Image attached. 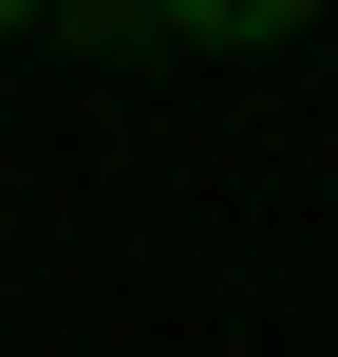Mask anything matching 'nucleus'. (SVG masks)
I'll return each mask as SVG.
<instances>
[{
    "label": "nucleus",
    "mask_w": 338,
    "mask_h": 357,
    "mask_svg": "<svg viewBox=\"0 0 338 357\" xmlns=\"http://www.w3.org/2000/svg\"><path fill=\"white\" fill-rule=\"evenodd\" d=\"M0 38H19V19H0Z\"/></svg>",
    "instance_id": "nucleus-1"
}]
</instances>
